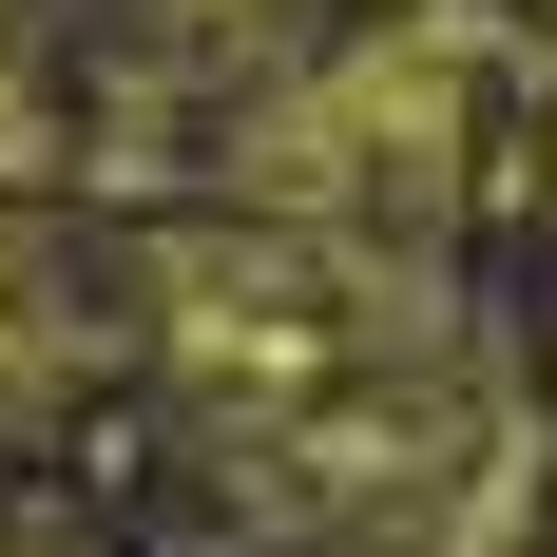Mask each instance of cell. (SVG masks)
Instances as JSON below:
<instances>
[{
	"label": "cell",
	"mask_w": 557,
	"mask_h": 557,
	"mask_svg": "<svg viewBox=\"0 0 557 557\" xmlns=\"http://www.w3.org/2000/svg\"><path fill=\"white\" fill-rule=\"evenodd\" d=\"M97 366V327H77V270L39 250V212H0V443L20 423H58V385Z\"/></svg>",
	"instance_id": "obj_1"
}]
</instances>
